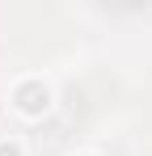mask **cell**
<instances>
[{"label": "cell", "mask_w": 152, "mask_h": 156, "mask_svg": "<svg viewBox=\"0 0 152 156\" xmlns=\"http://www.w3.org/2000/svg\"><path fill=\"white\" fill-rule=\"evenodd\" d=\"M21 105H25V110L47 105V89H34V84H30V89H21Z\"/></svg>", "instance_id": "obj_1"}, {"label": "cell", "mask_w": 152, "mask_h": 156, "mask_svg": "<svg viewBox=\"0 0 152 156\" xmlns=\"http://www.w3.org/2000/svg\"><path fill=\"white\" fill-rule=\"evenodd\" d=\"M0 156H21V152H17V148H0Z\"/></svg>", "instance_id": "obj_2"}]
</instances>
